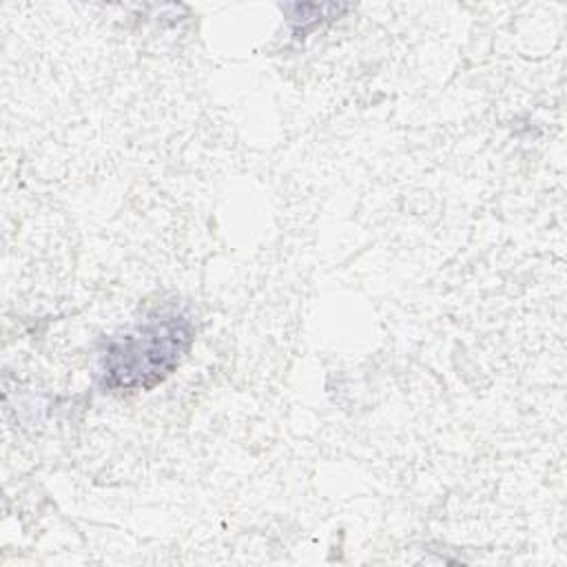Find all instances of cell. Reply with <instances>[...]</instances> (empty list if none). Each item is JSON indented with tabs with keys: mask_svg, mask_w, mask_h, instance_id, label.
<instances>
[{
	"mask_svg": "<svg viewBox=\"0 0 567 567\" xmlns=\"http://www.w3.org/2000/svg\"><path fill=\"white\" fill-rule=\"evenodd\" d=\"M281 11L286 13L292 31L297 35L308 33L310 29L319 27L323 20L339 18L341 13L348 11L346 4H334V2H295V4H284Z\"/></svg>",
	"mask_w": 567,
	"mask_h": 567,
	"instance_id": "obj_2",
	"label": "cell"
},
{
	"mask_svg": "<svg viewBox=\"0 0 567 567\" xmlns=\"http://www.w3.org/2000/svg\"><path fill=\"white\" fill-rule=\"evenodd\" d=\"M195 339L188 315L164 310L148 315L133 330L111 337L97 363L102 392H140L162 383L182 363Z\"/></svg>",
	"mask_w": 567,
	"mask_h": 567,
	"instance_id": "obj_1",
	"label": "cell"
}]
</instances>
